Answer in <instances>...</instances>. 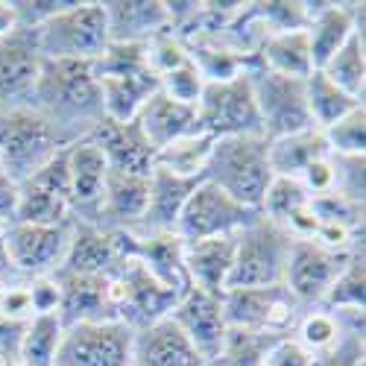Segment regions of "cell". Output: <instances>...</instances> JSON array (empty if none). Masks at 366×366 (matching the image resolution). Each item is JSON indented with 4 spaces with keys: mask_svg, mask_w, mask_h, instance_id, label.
Returning <instances> with one entry per match:
<instances>
[{
    "mask_svg": "<svg viewBox=\"0 0 366 366\" xmlns=\"http://www.w3.org/2000/svg\"><path fill=\"white\" fill-rule=\"evenodd\" d=\"M202 179H185V176H173L167 170L152 167L149 170V202H147V214L138 229L129 232H173L176 220L185 208L188 197Z\"/></svg>",
    "mask_w": 366,
    "mask_h": 366,
    "instance_id": "25",
    "label": "cell"
},
{
    "mask_svg": "<svg viewBox=\"0 0 366 366\" xmlns=\"http://www.w3.org/2000/svg\"><path fill=\"white\" fill-rule=\"evenodd\" d=\"M202 179L226 191L232 199L261 211V199L272 182L269 141L264 135H237L214 141Z\"/></svg>",
    "mask_w": 366,
    "mask_h": 366,
    "instance_id": "3",
    "label": "cell"
},
{
    "mask_svg": "<svg viewBox=\"0 0 366 366\" xmlns=\"http://www.w3.org/2000/svg\"><path fill=\"white\" fill-rule=\"evenodd\" d=\"M53 279L59 282V320H62L65 328L76 322L117 320L109 276H65V272H53Z\"/></svg>",
    "mask_w": 366,
    "mask_h": 366,
    "instance_id": "20",
    "label": "cell"
},
{
    "mask_svg": "<svg viewBox=\"0 0 366 366\" xmlns=\"http://www.w3.org/2000/svg\"><path fill=\"white\" fill-rule=\"evenodd\" d=\"M349 258L352 255L334 252L317 240H296L293 237L290 255H287V269H285V287L299 299V305H320L325 290L340 276V269L346 267Z\"/></svg>",
    "mask_w": 366,
    "mask_h": 366,
    "instance_id": "14",
    "label": "cell"
},
{
    "mask_svg": "<svg viewBox=\"0 0 366 366\" xmlns=\"http://www.w3.org/2000/svg\"><path fill=\"white\" fill-rule=\"evenodd\" d=\"M167 317L179 325V331L194 343V349L208 363L220 355L229 334V325L223 317V296H211L199 287H188Z\"/></svg>",
    "mask_w": 366,
    "mask_h": 366,
    "instance_id": "16",
    "label": "cell"
},
{
    "mask_svg": "<svg viewBox=\"0 0 366 366\" xmlns=\"http://www.w3.org/2000/svg\"><path fill=\"white\" fill-rule=\"evenodd\" d=\"M26 287L36 314H59V282L53 276L26 279Z\"/></svg>",
    "mask_w": 366,
    "mask_h": 366,
    "instance_id": "47",
    "label": "cell"
},
{
    "mask_svg": "<svg viewBox=\"0 0 366 366\" xmlns=\"http://www.w3.org/2000/svg\"><path fill=\"white\" fill-rule=\"evenodd\" d=\"M103 9L109 21V41L147 44L162 29H170L164 0H109Z\"/></svg>",
    "mask_w": 366,
    "mask_h": 366,
    "instance_id": "26",
    "label": "cell"
},
{
    "mask_svg": "<svg viewBox=\"0 0 366 366\" xmlns=\"http://www.w3.org/2000/svg\"><path fill=\"white\" fill-rule=\"evenodd\" d=\"M290 243L293 237L279 223H272L267 217H258L247 229H240L226 290L285 285Z\"/></svg>",
    "mask_w": 366,
    "mask_h": 366,
    "instance_id": "4",
    "label": "cell"
},
{
    "mask_svg": "<svg viewBox=\"0 0 366 366\" xmlns=\"http://www.w3.org/2000/svg\"><path fill=\"white\" fill-rule=\"evenodd\" d=\"M305 305L285 287H243L223 293V317L234 331H249L261 337H287L293 334Z\"/></svg>",
    "mask_w": 366,
    "mask_h": 366,
    "instance_id": "6",
    "label": "cell"
},
{
    "mask_svg": "<svg viewBox=\"0 0 366 366\" xmlns=\"http://www.w3.org/2000/svg\"><path fill=\"white\" fill-rule=\"evenodd\" d=\"M355 29H363V4H308L305 36L314 71H320L346 44Z\"/></svg>",
    "mask_w": 366,
    "mask_h": 366,
    "instance_id": "21",
    "label": "cell"
},
{
    "mask_svg": "<svg viewBox=\"0 0 366 366\" xmlns=\"http://www.w3.org/2000/svg\"><path fill=\"white\" fill-rule=\"evenodd\" d=\"M202 88H205V79L194 68V62H185L182 68H173V71L159 76V91H164L170 100H176L182 106H191V109H197V103L202 97Z\"/></svg>",
    "mask_w": 366,
    "mask_h": 366,
    "instance_id": "41",
    "label": "cell"
},
{
    "mask_svg": "<svg viewBox=\"0 0 366 366\" xmlns=\"http://www.w3.org/2000/svg\"><path fill=\"white\" fill-rule=\"evenodd\" d=\"M331 156H352L363 159L366 156V106L360 103L349 114H343L337 124H331L328 129H320Z\"/></svg>",
    "mask_w": 366,
    "mask_h": 366,
    "instance_id": "38",
    "label": "cell"
},
{
    "mask_svg": "<svg viewBox=\"0 0 366 366\" xmlns=\"http://www.w3.org/2000/svg\"><path fill=\"white\" fill-rule=\"evenodd\" d=\"M305 100H308V114L317 129H328L331 124H337L343 114H349L352 109L360 106V100L340 91L322 71H311V76L305 79Z\"/></svg>",
    "mask_w": 366,
    "mask_h": 366,
    "instance_id": "34",
    "label": "cell"
},
{
    "mask_svg": "<svg viewBox=\"0 0 366 366\" xmlns=\"http://www.w3.org/2000/svg\"><path fill=\"white\" fill-rule=\"evenodd\" d=\"M4 293H6V285H4V279H0V305H4Z\"/></svg>",
    "mask_w": 366,
    "mask_h": 366,
    "instance_id": "52",
    "label": "cell"
},
{
    "mask_svg": "<svg viewBox=\"0 0 366 366\" xmlns=\"http://www.w3.org/2000/svg\"><path fill=\"white\" fill-rule=\"evenodd\" d=\"M311 366H363V328H349L337 346L314 355Z\"/></svg>",
    "mask_w": 366,
    "mask_h": 366,
    "instance_id": "44",
    "label": "cell"
},
{
    "mask_svg": "<svg viewBox=\"0 0 366 366\" xmlns=\"http://www.w3.org/2000/svg\"><path fill=\"white\" fill-rule=\"evenodd\" d=\"M82 138L94 141L100 147L109 170L149 176L156 149L149 147V141L144 138V132H141V127L135 124V120H129V124H117V120L100 117Z\"/></svg>",
    "mask_w": 366,
    "mask_h": 366,
    "instance_id": "19",
    "label": "cell"
},
{
    "mask_svg": "<svg viewBox=\"0 0 366 366\" xmlns=\"http://www.w3.org/2000/svg\"><path fill=\"white\" fill-rule=\"evenodd\" d=\"M36 39L44 59L94 62L109 44L106 9L97 0H74L65 12L53 15L36 29Z\"/></svg>",
    "mask_w": 366,
    "mask_h": 366,
    "instance_id": "5",
    "label": "cell"
},
{
    "mask_svg": "<svg viewBox=\"0 0 366 366\" xmlns=\"http://www.w3.org/2000/svg\"><path fill=\"white\" fill-rule=\"evenodd\" d=\"M194 112H197V132L214 141L237 138V135H264L247 71L226 82H205L202 97Z\"/></svg>",
    "mask_w": 366,
    "mask_h": 366,
    "instance_id": "7",
    "label": "cell"
},
{
    "mask_svg": "<svg viewBox=\"0 0 366 366\" xmlns=\"http://www.w3.org/2000/svg\"><path fill=\"white\" fill-rule=\"evenodd\" d=\"M147 62H149V71L162 76L173 68H182L188 59V50H185V41H182L173 29H162L159 36H152L147 41Z\"/></svg>",
    "mask_w": 366,
    "mask_h": 366,
    "instance_id": "42",
    "label": "cell"
},
{
    "mask_svg": "<svg viewBox=\"0 0 366 366\" xmlns=\"http://www.w3.org/2000/svg\"><path fill=\"white\" fill-rule=\"evenodd\" d=\"M68 144L71 141L36 106L0 109V170L9 179L24 182Z\"/></svg>",
    "mask_w": 366,
    "mask_h": 366,
    "instance_id": "2",
    "label": "cell"
},
{
    "mask_svg": "<svg viewBox=\"0 0 366 366\" xmlns=\"http://www.w3.org/2000/svg\"><path fill=\"white\" fill-rule=\"evenodd\" d=\"M261 217L258 208H249L237 199H232L226 191H220L211 182H199L194 188V194L188 197L185 208L176 220V234L194 243V240H205V237H220V234H237L240 229H247L249 223H255Z\"/></svg>",
    "mask_w": 366,
    "mask_h": 366,
    "instance_id": "10",
    "label": "cell"
},
{
    "mask_svg": "<svg viewBox=\"0 0 366 366\" xmlns=\"http://www.w3.org/2000/svg\"><path fill=\"white\" fill-rule=\"evenodd\" d=\"M65 325L59 314H36L26 322L24 340H21V363L26 366H53L56 352L62 343Z\"/></svg>",
    "mask_w": 366,
    "mask_h": 366,
    "instance_id": "36",
    "label": "cell"
},
{
    "mask_svg": "<svg viewBox=\"0 0 366 366\" xmlns=\"http://www.w3.org/2000/svg\"><path fill=\"white\" fill-rule=\"evenodd\" d=\"M33 100L36 103L29 106L44 112L62 135L68 124H85L88 132L103 117L100 85L91 71V62H76V59H44Z\"/></svg>",
    "mask_w": 366,
    "mask_h": 366,
    "instance_id": "1",
    "label": "cell"
},
{
    "mask_svg": "<svg viewBox=\"0 0 366 366\" xmlns=\"http://www.w3.org/2000/svg\"><path fill=\"white\" fill-rule=\"evenodd\" d=\"M71 223L74 220L59 226H39V223L4 226V247H6L9 267L24 272L26 279L53 276L65 261L68 243H71Z\"/></svg>",
    "mask_w": 366,
    "mask_h": 366,
    "instance_id": "13",
    "label": "cell"
},
{
    "mask_svg": "<svg viewBox=\"0 0 366 366\" xmlns=\"http://www.w3.org/2000/svg\"><path fill=\"white\" fill-rule=\"evenodd\" d=\"M18 217V182L0 170V226H9Z\"/></svg>",
    "mask_w": 366,
    "mask_h": 366,
    "instance_id": "49",
    "label": "cell"
},
{
    "mask_svg": "<svg viewBox=\"0 0 366 366\" xmlns=\"http://www.w3.org/2000/svg\"><path fill=\"white\" fill-rule=\"evenodd\" d=\"M247 76L252 85V97L261 114L267 141H276L314 127L308 114V100H305V79L272 74L258 62L247 68Z\"/></svg>",
    "mask_w": 366,
    "mask_h": 366,
    "instance_id": "8",
    "label": "cell"
},
{
    "mask_svg": "<svg viewBox=\"0 0 366 366\" xmlns=\"http://www.w3.org/2000/svg\"><path fill=\"white\" fill-rule=\"evenodd\" d=\"M135 331L120 322H76L68 325L53 366H129Z\"/></svg>",
    "mask_w": 366,
    "mask_h": 366,
    "instance_id": "11",
    "label": "cell"
},
{
    "mask_svg": "<svg viewBox=\"0 0 366 366\" xmlns=\"http://www.w3.org/2000/svg\"><path fill=\"white\" fill-rule=\"evenodd\" d=\"M109 279H112L114 314L132 331H141L164 320L182 296L179 290L162 285L156 276H149V269L135 258H124Z\"/></svg>",
    "mask_w": 366,
    "mask_h": 366,
    "instance_id": "9",
    "label": "cell"
},
{
    "mask_svg": "<svg viewBox=\"0 0 366 366\" xmlns=\"http://www.w3.org/2000/svg\"><path fill=\"white\" fill-rule=\"evenodd\" d=\"M272 340L276 337H261V334L229 328L220 355L208 366H264V355H267Z\"/></svg>",
    "mask_w": 366,
    "mask_h": 366,
    "instance_id": "39",
    "label": "cell"
},
{
    "mask_svg": "<svg viewBox=\"0 0 366 366\" xmlns=\"http://www.w3.org/2000/svg\"><path fill=\"white\" fill-rule=\"evenodd\" d=\"M44 56L39 50L36 29L18 26L15 33L0 39V109L26 106V97L41 79Z\"/></svg>",
    "mask_w": 366,
    "mask_h": 366,
    "instance_id": "15",
    "label": "cell"
},
{
    "mask_svg": "<svg viewBox=\"0 0 366 366\" xmlns=\"http://www.w3.org/2000/svg\"><path fill=\"white\" fill-rule=\"evenodd\" d=\"M325 156H328V144H325V138H322V132L317 127L269 141V167H272V176L299 179L305 173V167L320 162V159H325Z\"/></svg>",
    "mask_w": 366,
    "mask_h": 366,
    "instance_id": "31",
    "label": "cell"
},
{
    "mask_svg": "<svg viewBox=\"0 0 366 366\" xmlns=\"http://www.w3.org/2000/svg\"><path fill=\"white\" fill-rule=\"evenodd\" d=\"M311 363H314V355L305 349L293 334L276 337L264 355V366H311Z\"/></svg>",
    "mask_w": 366,
    "mask_h": 366,
    "instance_id": "45",
    "label": "cell"
},
{
    "mask_svg": "<svg viewBox=\"0 0 366 366\" xmlns=\"http://www.w3.org/2000/svg\"><path fill=\"white\" fill-rule=\"evenodd\" d=\"M322 308L328 311H366V258L363 249L352 252L346 267L340 269V276L331 282V287L322 296Z\"/></svg>",
    "mask_w": 366,
    "mask_h": 366,
    "instance_id": "35",
    "label": "cell"
},
{
    "mask_svg": "<svg viewBox=\"0 0 366 366\" xmlns=\"http://www.w3.org/2000/svg\"><path fill=\"white\" fill-rule=\"evenodd\" d=\"M334 164V194H343L355 202H363V159H352V156H331Z\"/></svg>",
    "mask_w": 366,
    "mask_h": 366,
    "instance_id": "43",
    "label": "cell"
},
{
    "mask_svg": "<svg viewBox=\"0 0 366 366\" xmlns=\"http://www.w3.org/2000/svg\"><path fill=\"white\" fill-rule=\"evenodd\" d=\"M135 124L141 127L149 147L159 152L170 141L197 132V112L191 106H182V103L170 100L164 91H156V94L144 103V109L138 112Z\"/></svg>",
    "mask_w": 366,
    "mask_h": 366,
    "instance_id": "27",
    "label": "cell"
},
{
    "mask_svg": "<svg viewBox=\"0 0 366 366\" xmlns=\"http://www.w3.org/2000/svg\"><path fill=\"white\" fill-rule=\"evenodd\" d=\"M311 211L317 223H337L355 232H363V202H355L343 194H322L311 197Z\"/></svg>",
    "mask_w": 366,
    "mask_h": 366,
    "instance_id": "40",
    "label": "cell"
},
{
    "mask_svg": "<svg viewBox=\"0 0 366 366\" xmlns=\"http://www.w3.org/2000/svg\"><path fill=\"white\" fill-rule=\"evenodd\" d=\"M100 85V103L103 117L117 120V124H129L138 117L144 103L159 91L156 74H132V76H94Z\"/></svg>",
    "mask_w": 366,
    "mask_h": 366,
    "instance_id": "28",
    "label": "cell"
},
{
    "mask_svg": "<svg viewBox=\"0 0 366 366\" xmlns=\"http://www.w3.org/2000/svg\"><path fill=\"white\" fill-rule=\"evenodd\" d=\"M349 328H363V314L357 311H328L322 305H311V311H302L293 337L311 355L328 352L337 346Z\"/></svg>",
    "mask_w": 366,
    "mask_h": 366,
    "instance_id": "29",
    "label": "cell"
},
{
    "mask_svg": "<svg viewBox=\"0 0 366 366\" xmlns=\"http://www.w3.org/2000/svg\"><path fill=\"white\" fill-rule=\"evenodd\" d=\"M0 317H6V320H12V322H29V320L36 317V311H33V299H29V287H26V282L6 285L4 305H0Z\"/></svg>",
    "mask_w": 366,
    "mask_h": 366,
    "instance_id": "46",
    "label": "cell"
},
{
    "mask_svg": "<svg viewBox=\"0 0 366 366\" xmlns=\"http://www.w3.org/2000/svg\"><path fill=\"white\" fill-rule=\"evenodd\" d=\"M26 322H12L0 317V366H18L21 363V340H24Z\"/></svg>",
    "mask_w": 366,
    "mask_h": 366,
    "instance_id": "48",
    "label": "cell"
},
{
    "mask_svg": "<svg viewBox=\"0 0 366 366\" xmlns=\"http://www.w3.org/2000/svg\"><path fill=\"white\" fill-rule=\"evenodd\" d=\"M129 366H208V360L179 331V325L164 317L135 331Z\"/></svg>",
    "mask_w": 366,
    "mask_h": 366,
    "instance_id": "23",
    "label": "cell"
},
{
    "mask_svg": "<svg viewBox=\"0 0 366 366\" xmlns=\"http://www.w3.org/2000/svg\"><path fill=\"white\" fill-rule=\"evenodd\" d=\"M68 176H71V202H74V220L94 223L97 205L106 185V156L100 147L88 138H76L68 144Z\"/></svg>",
    "mask_w": 366,
    "mask_h": 366,
    "instance_id": "22",
    "label": "cell"
},
{
    "mask_svg": "<svg viewBox=\"0 0 366 366\" xmlns=\"http://www.w3.org/2000/svg\"><path fill=\"white\" fill-rule=\"evenodd\" d=\"M120 261H124V249H120L117 232L74 220L65 261L56 272H65V276H112Z\"/></svg>",
    "mask_w": 366,
    "mask_h": 366,
    "instance_id": "17",
    "label": "cell"
},
{
    "mask_svg": "<svg viewBox=\"0 0 366 366\" xmlns=\"http://www.w3.org/2000/svg\"><path fill=\"white\" fill-rule=\"evenodd\" d=\"M65 149H59L41 170H36L33 176L18 182V217H15V223L59 226V223L74 220L71 176H68V152Z\"/></svg>",
    "mask_w": 366,
    "mask_h": 366,
    "instance_id": "12",
    "label": "cell"
},
{
    "mask_svg": "<svg viewBox=\"0 0 366 366\" xmlns=\"http://www.w3.org/2000/svg\"><path fill=\"white\" fill-rule=\"evenodd\" d=\"M255 62L272 74L308 79L314 65H311V50H308V36H305V29L267 36L255 53Z\"/></svg>",
    "mask_w": 366,
    "mask_h": 366,
    "instance_id": "30",
    "label": "cell"
},
{
    "mask_svg": "<svg viewBox=\"0 0 366 366\" xmlns=\"http://www.w3.org/2000/svg\"><path fill=\"white\" fill-rule=\"evenodd\" d=\"M18 29V15L9 0H0V39H6L9 33Z\"/></svg>",
    "mask_w": 366,
    "mask_h": 366,
    "instance_id": "50",
    "label": "cell"
},
{
    "mask_svg": "<svg viewBox=\"0 0 366 366\" xmlns=\"http://www.w3.org/2000/svg\"><path fill=\"white\" fill-rule=\"evenodd\" d=\"M12 269L9 261H6V247H4V226H0V279H4V272Z\"/></svg>",
    "mask_w": 366,
    "mask_h": 366,
    "instance_id": "51",
    "label": "cell"
},
{
    "mask_svg": "<svg viewBox=\"0 0 366 366\" xmlns=\"http://www.w3.org/2000/svg\"><path fill=\"white\" fill-rule=\"evenodd\" d=\"M237 234H220L185 243V272L191 279V287H199L211 296H223L226 282L234 264Z\"/></svg>",
    "mask_w": 366,
    "mask_h": 366,
    "instance_id": "24",
    "label": "cell"
},
{
    "mask_svg": "<svg viewBox=\"0 0 366 366\" xmlns=\"http://www.w3.org/2000/svg\"><path fill=\"white\" fill-rule=\"evenodd\" d=\"M147 202H149V176L109 170L94 226L106 232L138 229L147 214Z\"/></svg>",
    "mask_w": 366,
    "mask_h": 366,
    "instance_id": "18",
    "label": "cell"
},
{
    "mask_svg": "<svg viewBox=\"0 0 366 366\" xmlns=\"http://www.w3.org/2000/svg\"><path fill=\"white\" fill-rule=\"evenodd\" d=\"M94 76H132L152 74L147 62V44L141 41H109L106 50L91 62Z\"/></svg>",
    "mask_w": 366,
    "mask_h": 366,
    "instance_id": "37",
    "label": "cell"
},
{
    "mask_svg": "<svg viewBox=\"0 0 366 366\" xmlns=\"http://www.w3.org/2000/svg\"><path fill=\"white\" fill-rule=\"evenodd\" d=\"M211 149H214V138H208L202 132H191L162 147L156 152V159H152V167L167 170L173 176H185V179H202Z\"/></svg>",
    "mask_w": 366,
    "mask_h": 366,
    "instance_id": "32",
    "label": "cell"
},
{
    "mask_svg": "<svg viewBox=\"0 0 366 366\" xmlns=\"http://www.w3.org/2000/svg\"><path fill=\"white\" fill-rule=\"evenodd\" d=\"M320 71L340 91H346L349 97L363 103V91H366V41H363V29H355V33L346 39V44L334 53Z\"/></svg>",
    "mask_w": 366,
    "mask_h": 366,
    "instance_id": "33",
    "label": "cell"
},
{
    "mask_svg": "<svg viewBox=\"0 0 366 366\" xmlns=\"http://www.w3.org/2000/svg\"><path fill=\"white\" fill-rule=\"evenodd\" d=\"M18 366H26V363H18Z\"/></svg>",
    "mask_w": 366,
    "mask_h": 366,
    "instance_id": "53",
    "label": "cell"
}]
</instances>
